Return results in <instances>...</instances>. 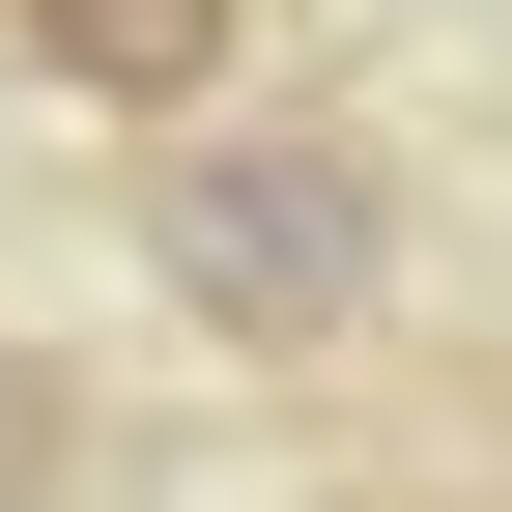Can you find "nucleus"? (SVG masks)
<instances>
[{"label": "nucleus", "instance_id": "obj_1", "mask_svg": "<svg viewBox=\"0 0 512 512\" xmlns=\"http://www.w3.org/2000/svg\"><path fill=\"white\" fill-rule=\"evenodd\" d=\"M143 285L200 313L228 370H313L399 313V143L370 114H200V143H143Z\"/></svg>", "mask_w": 512, "mask_h": 512}, {"label": "nucleus", "instance_id": "obj_2", "mask_svg": "<svg viewBox=\"0 0 512 512\" xmlns=\"http://www.w3.org/2000/svg\"><path fill=\"white\" fill-rule=\"evenodd\" d=\"M0 57H29V86H86V114H143V143H200L228 57H256V0H0Z\"/></svg>", "mask_w": 512, "mask_h": 512}, {"label": "nucleus", "instance_id": "obj_3", "mask_svg": "<svg viewBox=\"0 0 512 512\" xmlns=\"http://www.w3.org/2000/svg\"><path fill=\"white\" fill-rule=\"evenodd\" d=\"M29 427H57V370H29V342H0V512H29Z\"/></svg>", "mask_w": 512, "mask_h": 512}]
</instances>
